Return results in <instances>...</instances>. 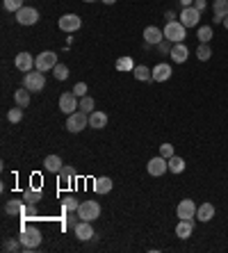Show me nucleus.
Masks as SVG:
<instances>
[{
  "mask_svg": "<svg viewBox=\"0 0 228 253\" xmlns=\"http://www.w3.org/2000/svg\"><path fill=\"white\" fill-rule=\"evenodd\" d=\"M194 7H196L198 12H203L205 7H208V2H205V0H194Z\"/></svg>",
  "mask_w": 228,
  "mask_h": 253,
  "instance_id": "nucleus-41",
  "label": "nucleus"
},
{
  "mask_svg": "<svg viewBox=\"0 0 228 253\" xmlns=\"http://www.w3.org/2000/svg\"><path fill=\"white\" fill-rule=\"evenodd\" d=\"M23 201L28 203V206H35V203H39L41 201V189H25V194H23Z\"/></svg>",
  "mask_w": 228,
  "mask_h": 253,
  "instance_id": "nucleus-28",
  "label": "nucleus"
},
{
  "mask_svg": "<svg viewBox=\"0 0 228 253\" xmlns=\"http://www.w3.org/2000/svg\"><path fill=\"white\" fill-rule=\"evenodd\" d=\"M176 214L178 219H196V203L192 199H183L176 208Z\"/></svg>",
  "mask_w": 228,
  "mask_h": 253,
  "instance_id": "nucleus-12",
  "label": "nucleus"
},
{
  "mask_svg": "<svg viewBox=\"0 0 228 253\" xmlns=\"http://www.w3.org/2000/svg\"><path fill=\"white\" fill-rule=\"evenodd\" d=\"M160 155H162V158H174V146H171V144H162V146H160Z\"/></svg>",
  "mask_w": 228,
  "mask_h": 253,
  "instance_id": "nucleus-38",
  "label": "nucleus"
},
{
  "mask_svg": "<svg viewBox=\"0 0 228 253\" xmlns=\"http://www.w3.org/2000/svg\"><path fill=\"white\" fill-rule=\"evenodd\" d=\"M224 28H226V30H228V16H226V18H224Z\"/></svg>",
  "mask_w": 228,
  "mask_h": 253,
  "instance_id": "nucleus-44",
  "label": "nucleus"
},
{
  "mask_svg": "<svg viewBox=\"0 0 228 253\" xmlns=\"http://www.w3.org/2000/svg\"><path fill=\"white\" fill-rule=\"evenodd\" d=\"M64 162H62L60 155H48V158H43V169L48 171V173H60Z\"/></svg>",
  "mask_w": 228,
  "mask_h": 253,
  "instance_id": "nucleus-19",
  "label": "nucleus"
},
{
  "mask_svg": "<svg viewBox=\"0 0 228 253\" xmlns=\"http://www.w3.org/2000/svg\"><path fill=\"white\" fill-rule=\"evenodd\" d=\"M30 94L32 91H28V89H18V91H14V103H16L18 107H28L30 105Z\"/></svg>",
  "mask_w": 228,
  "mask_h": 253,
  "instance_id": "nucleus-25",
  "label": "nucleus"
},
{
  "mask_svg": "<svg viewBox=\"0 0 228 253\" xmlns=\"http://www.w3.org/2000/svg\"><path fill=\"white\" fill-rule=\"evenodd\" d=\"M57 64H60V62H57V53H53V50H43V53L37 55L35 69H39V71L46 73V71H53Z\"/></svg>",
  "mask_w": 228,
  "mask_h": 253,
  "instance_id": "nucleus-6",
  "label": "nucleus"
},
{
  "mask_svg": "<svg viewBox=\"0 0 228 253\" xmlns=\"http://www.w3.org/2000/svg\"><path fill=\"white\" fill-rule=\"evenodd\" d=\"M57 25H60L62 32H78L82 28V18L78 14H64V16H60V23Z\"/></svg>",
  "mask_w": 228,
  "mask_h": 253,
  "instance_id": "nucleus-9",
  "label": "nucleus"
},
{
  "mask_svg": "<svg viewBox=\"0 0 228 253\" xmlns=\"http://www.w3.org/2000/svg\"><path fill=\"white\" fill-rule=\"evenodd\" d=\"M101 2H105V5H114L116 0H101Z\"/></svg>",
  "mask_w": 228,
  "mask_h": 253,
  "instance_id": "nucleus-43",
  "label": "nucleus"
},
{
  "mask_svg": "<svg viewBox=\"0 0 228 253\" xmlns=\"http://www.w3.org/2000/svg\"><path fill=\"white\" fill-rule=\"evenodd\" d=\"M105 126H108V114H105V112H98V110H94V112L89 114V128L103 130Z\"/></svg>",
  "mask_w": 228,
  "mask_h": 253,
  "instance_id": "nucleus-20",
  "label": "nucleus"
},
{
  "mask_svg": "<svg viewBox=\"0 0 228 253\" xmlns=\"http://www.w3.org/2000/svg\"><path fill=\"white\" fill-rule=\"evenodd\" d=\"M180 23L185 25V28H196V23L201 21V12H198L196 7H183V12H180Z\"/></svg>",
  "mask_w": 228,
  "mask_h": 253,
  "instance_id": "nucleus-11",
  "label": "nucleus"
},
{
  "mask_svg": "<svg viewBox=\"0 0 228 253\" xmlns=\"http://www.w3.org/2000/svg\"><path fill=\"white\" fill-rule=\"evenodd\" d=\"M171 64H157V66H153V80L155 83H167L169 78H171Z\"/></svg>",
  "mask_w": 228,
  "mask_h": 253,
  "instance_id": "nucleus-18",
  "label": "nucleus"
},
{
  "mask_svg": "<svg viewBox=\"0 0 228 253\" xmlns=\"http://www.w3.org/2000/svg\"><path fill=\"white\" fill-rule=\"evenodd\" d=\"M196 57L201 59V62H208V59L212 57V48L208 46V43H201V46L196 48Z\"/></svg>",
  "mask_w": 228,
  "mask_h": 253,
  "instance_id": "nucleus-31",
  "label": "nucleus"
},
{
  "mask_svg": "<svg viewBox=\"0 0 228 253\" xmlns=\"http://www.w3.org/2000/svg\"><path fill=\"white\" fill-rule=\"evenodd\" d=\"M212 12H215V23H224V18L228 16V0H215Z\"/></svg>",
  "mask_w": 228,
  "mask_h": 253,
  "instance_id": "nucleus-22",
  "label": "nucleus"
},
{
  "mask_svg": "<svg viewBox=\"0 0 228 253\" xmlns=\"http://www.w3.org/2000/svg\"><path fill=\"white\" fill-rule=\"evenodd\" d=\"M194 0H180V7H192Z\"/></svg>",
  "mask_w": 228,
  "mask_h": 253,
  "instance_id": "nucleus-42",
  "label": "nucleus"
},
{
  "mask_svg": "<svg viewBox=\"0 0 228 253\" xmlns=\"http://www.w3.org/2000/svg\"><path fill=\"white\" fill-rule=\"evenodd\" d=\"M196 219L198 221H210V219H215V206L212 203H201V206L196 208Z\"/></svg>",
  "mask_w": 228,
  "mask_h": 253,
  "instance_id": "nucleus-21",
  "label": "nucleus"
},
{
  "mask_svg": "<svg viewBox=\"0 0 228 253\" xmlns=\"http://www.w3.org/2000/svg\"><path fill=\"white\" fill-rule=\"evenodd\" d=\"M35 64H37V57H32L30 53H18L16 55V59H14V66H16L18 71H23V73H30L32 69H35Z\"/></svg>",
  "mask_w": 228,
  "mask_h": 253,
  "instance_id": "nucleus-14",
  "label": "nucleus"
},
{
  "mask_svg": "<svg viewBox=\"0 0 228 253\" xmlns=\"http://www.w3.org/2000/svg\"><path fill=\"white\" fill-rule=\"evenodd\" d=\"M132 76H135V80L149 83V80H153V69H149V66H135V69H132Z\"/></svg>",
  "mask_w": 228,
  "mask_h": 253,
  "instance_id": "nucleus-24",
  "label": "nucleus"
},
{
  "mask_svg": "<svg viewBox=\"0 0 228 253\" xmlns=\"http://www.w3.org/2000/svg\"><path fill=\"white\" fill-rule=\"evenodd\" d=\"M112 187H114V183H112V178H108V176L96 178V180H94V189H96L98 194H110Z\"/></svg>",
  "mask_w": 228,
  "mask_h": 253,
  "instance_id": "nucleus-23",
  "label": "nucleus"
},
{
  "mask_svg": "<svg viewBox=\"0 0 228 253\" xmlns=\"http://www.w3.org/2000/svg\"><path fill=\"white\" fill-rule=\"evenodd\" d=\"M94 107H96V103H94V98H91V96H82V98H80V110H82V112L91 114V112H94Z\"/></svg>",
  "mask_w": 228,
  "mask_h": 253,
  "instance_id": "nucleus-33",
  "label": "nucleus"
},
{
  "mask_svg": "<svg viewBox=\"0 0 228 253\" xmlns=\"http://www.w3.org/2000/svg\"><path fill=\"white\" fill-rule=\"evenodd\" d=\"M144 42L146 46H160L164 42V32L160 28H155V25H149L144 30Z\"/></svg>",
  "mask_w": 228,
  "mask_h": 253,
  "instance_id": "nucleus-15",
  "label": "nucleus"
},
{
  "mask_svg": "<svg viewBox=\"0 0 228 253\" xmlns=\"http://www.w3.org/2000/svg\"><path fill=\"white\" fill-rule=\"evenodd\" d=\"M57 176H60V185H62V187H66V185H71V183H73V176H76V171H73V167L64 165Z\"/></svg>",
  "mask_w": 228,
  "mask_h": 253,
  "instance_id": "nucleus-26",
  "label": "nucleus"
},
{
  "mask_svg": "<svg viewBox=\"0 0 228 253\" xmlns=\"http://www.w3.org/2000/svg\"><path fill=\"white\" fill-rule=\"evenodd\" d=\"M2 7H5L7 12H14L16 14L18 9H23V0H2Z\"/></svg>",
  "mask_w": 228,
  "mask_h": 253,
  "instance_id": "nucleus-34",
  "label": "nucleus"
},
{
  "mask_svg": "<svg viewBox=\"0 0 228 253\" xmlns=\"http://www.w3.org/2000/svg\"><path fill=\"white\" fill-rule=\"evenodd\" d=\"M192 230H194V219H180L178 226H176V237L187 240V237H192Z\"/></svg>",
  "mask_w": 228,
  "mask_h": 253,
  "instance_id": "nucleus-17",
  "label": "nucleus"
},
{
  "mask_svg": "<svg viewBox=\"0 0 228 253\" xmlns=\"http://www.w3.org/2000/svg\"><path fill=\"white\" fill-rule=\"evenodd\" d=\"M73 94L78 96V98L87 96V83H78V84H76V87H73Z\"/></svg>",
  "mask_w": 228,
  "mask_h": 253,
  "instance_id": "nucleus-39",
  "label": "nucleus"
},
{
  "mask_svg": "<svg viewBox=\"0 0 228 253\" xmlns=\"http://www.w3.org/2000/svg\"><path fill=\"white\" fill-rule=\"evenodd\" d=\"M5 212H7V214H21V212H23V206H21V201H7Z\"/></svg>",
  "mask_w": 228,
  "mask_h": 253,
  "instance_id": "nucleus-35",
  "label": "nucleus"
},
{
  "mask_svg": "<svg viewBox=\"0 0 228 253\" xmlns=\"http://www.w3.org/2000/svg\"><path fill=\"white\" fill-rule=\"evenodd\" d=\"M169 57H171V62H174V64H185L187 57H190V48L185 46V42H183V43H174V46H171Z\"/></svg>",
  "mask_w": 228,
  "mask_h": 253,
  "instance_id": "nucleus-16",
  "label": "nucleus"
},
{
  "mask_svg": "<svg viewBox=\"0 0 228 253\" xmlns=\"http://www.w3.org/2000/svg\"><path fill=\"white\" fill-rule=\"evenodd\" d=\"M23 87L28 89V91H32V94H39V91H43V87H46V76H43V71L32 69L30 73H25Z\"/></svg>",
  "mask_w": 228,
  "mask_h": 253,
  "instance_id": "nucleus-2",
  "label": "nucleus"
},
{
  "mask_svg": "<svg viewBox=\"0 0 228 253\" xmlns=\"http://www.w3.org/2000/svg\"><path fill=\"white\" fill-rule=\"evenodd\" d=\"M73 233H76V237H78L80 242H89L91 237H96V233L91 228V221H82V219L73 226Z\"/></svg>",
  "mask_w": 228,
  "mask_h": 253,
  "instance_id": "nucleus-13",
  "label": "nucleus"
},
{
  "mask_svg": "<svg viewBox=\"0 0 228 253\" xmlns=\"http://www.w3.org/2000/svg\"><path fill=\"white\" fill-rule=\"evenodd\" d=\"M87 126H89V114L82 112V110H78V112H73L66 117V130L73 132V135H76V132H82Z\"/></svg>",
  "mask_w": 228,
  "mask_h": 253,
  "instance_id": "nucleus-4",
  "label": "nucleus"
},
{
  "mask_svg": "<svg viewBox=\"0 0 228 253\" xmlns=\"http://www.w3.org/2000/svg\"><path fill=\"white\" fill-rule=\"evenodd\" d=\"M78 217L82 221H96L101 217V203L98 201H80Z\"/></svg>",
  "mask_w": 228,
  "mask_h": 253,
  "instance_id": "nucleus-5",
  "label": "nucleus"
},
{
  "mask_svg": "<svg viewBox=\"0 0 228 253\" xmlns=\"http://www.w3.org/2000/svg\"><path fill=\"white\" fill-rule=\"evenodd\" d=\"M196 37H198V42L201 43H208L212 37H215V32H212L210 25H201V28L196 30Z\"/></svg>",
  "mask_w": 228,
  "mask_h": 253,
  "instance_id": "nucleus-29",
  "label": "nucleus"
},
{
  "mask_svg": "<svg viewBox=\"0 0 228 253\" xmlns=\"http://www.w3.org/2000/svg\"><path fill=\"white\" fill-rule=\"evenodd\" d=\"M162 32H164V39L171 43H183L187 37V28L180 21H167Z\"/></svg>",
  "mask_w": 228,
  "mask_h": 253,
  "instance_id": "nucleus-1",
  "label": "nucleus"
},
{
  "mask_svg": "<svg viewBox=\"0 0 228 253\" xmlns=\"http://www.w3.org/2000/svg\"><path fill=\"white\" fill-rule=\"evenodd\" d=\"M116 69H119V71H132L135 66H132V59L130 57H121V59H116Z\"/></svg>",
  "mask_w": 228,
  "mask_h": 253,
  "instance_id": "nucleus-37",
  "label": "nucleus"
},
{
  "mask_svg": "<svg viewBox=\"0 0 228 253\" xmlns=\"http://www.w3.org/2000/svg\"><path fill=\"white\" fill-rule=\"evenodd\" d=\"M21 244H23L25 251H32V249H37L39 244H41V230L35 228V226H25L23 230H21Z\"/></svg>",
  "mask_w": 228,
  "mask_h": 253,
  "instance_id": "nucleus-3",
  "label": "nucleus"
},
{
  "mask_svg": "<svg viewBox=\"0 0 228 253\" xmlns=\"http://www.w3.org/2000/svg\"><path fill=\"white\" fill-rule=\"evenodd\" d=\"M16 23L18 25H37L39 23V12L35 7H23L16 12Z\"/></svg>",
  "mask_w": 228,
  "mask_h": 253,
  "instance_id": "nucleus-10",
  "label": "nucleus"
},
{
  "mask_svg": "<svg viewBox=\"0 0 228 253\" xmlns=\"http://www.w3.org/2000/svg\"><path fill=\"white\" fill-rule=\"evenodd\" d=\"M169 171H171V173H176V176H178V173H183V171H185V160L178 158V155L169 158Z\"/></svg>",
  "mask_w": 228,
  "mask_h": 253,
  "instance_id": "nucleus-27",
  "label": "nucleus"
},
{
  "mask_svg": "<svg viewBox=\"0 0 228 253\" xmlns=\"http://www.w3.org/2000/svg\"><path fill=\"white\" fill-rule=\"evenodd\" d=\"M2 249H5V251H18V249H23V244H21V240H14V242H5V244H2Z\"/></svg>",
  "mask_w": 228,
  "mask_h": 253,
  "instance_id": "nucleus-40",
  "label": "nucleus"
},
{
  "mask_svg": "<svg viewBox=\"0 0 228 253\" xmlns=\"http://www.w3.org/2000/svg\"><path fill=\"white\" fill-rule=\"evenodd\" d=\"M84 2H96V0H84Z\"/></svg>",
  "mask_w": 228,
  "mask_h": 253,
  "instance_id": "nucleus-45",
  "label": "nucleus"
},
{
  "mask_svg": "<svg viewBox=\"0 0 228 253\" xmlns=\"http://www.w3.org/2000/svg\"><path fill=\"white\" fill-rule=\"evenodd\" d=\"M62 208H64L66 212H78V208H80V201L76 199V196H66V199L62 201Z\"/></svg>",
  "mask_w": 228,
  "mask_h": 253,
  "instance_id": "nucleus-30",
  "label": "nucleus"
},
{
  "mask_svg": "<svg viewBox=\"0 0 228 253\" xmlns=\"http://www.w3.org/2000/svg\"><path fill=\"white\" fill-rule=\"evenodd\" d=\"M146 171H149L151 176H155V178L164 176V173L169 171V160L162 158V155H157V158H151L149 165H146Z\"/></svg>",
  "mask_w": 228,
  "mask_h": 253,
  "instance_id": "nucleus-8",
  "label": "nucleus"
},
{
  "mask_svg": "<svg viewBox=\"0 0 228 253\" xmlns=\"http://www.w3.org/2000/svg\"><path fill=\"white\" fill-rule=\"evenodd\" d=\"M7 119H9V121H12V124H18V121H21V119H23V107H12V110H9V112H7Z\"/></svg>",
  "mask_w": 228,
  "mask_h": 253,
  "instance_id": "nucleus-36",
  "label": "nucleus"
},
{
  "mask_svg": "<svg viewBox=\"0 0 228 253\" xmlns=\"http://www.w3.org/2000/svg\"><path fill=\"white\" fill-rule=\"evenodd\" d=\"M53 76H55V80H60V83H62V80H66L71 73H69V66H66V64H57L53 69Z\"/></svg>",
  "mask_w": 228,
  "mask_h": 253,
  "instance_id": "nucleus-32",
  "label": "nucleus"
},
{
  "mask_svg": "<svg viewBox=\"0 0 228 253\" xmlns=\"http://www.w3.org/2000/svg\"><path fill=\"white\" fill-rule=\"evenodd\" d=\"M60 110L69 117V114H73V112H78L80 110V98L73 91H64V94L60 96Z\"/></svg>",
  "mask_w": 228,
  "mask_h": 253,
  "instance_id": "nucleus-7",
  "label": "nucleus"
}]
</instances>
